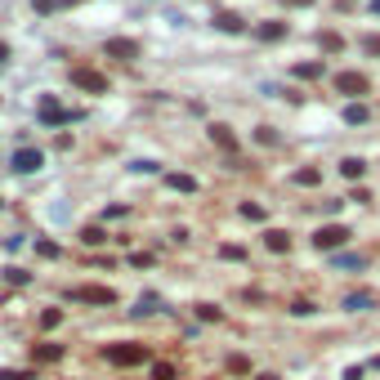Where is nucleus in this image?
Wrapping results in <instances>:
<instances>
[{
  "label": "nucleus",
  "instance_id": "obj_1",
  "mask_svg": "<svg viewBox=\"0 0 380 380\" xmlns=\"http://www.w3.org/2000/svg\"><path fill=\"white\" fill-rule=\"evenodd\" d=\"M152 353H148V345H139V340H117V345H103V362L107 367H143Z\"/></svg>",
  "mask_w": 380,
  "mask_h": 380
},
{
  "label": "nucleus",
  "instance_id": "obj_2",
  "mask_svg": "<svg viewBox=\"0 0 380 380\" xmlns=\"http://www.w3.org/2000/svg\"><path fill=\"white\" fill-rule=\"evenodd\" d=\"M67 300L72 304H94V309H112L117 291L112 287H99V282H85V287H67Z\"/></svg>",
  "mask_w": 380,
  "mask_h": 380
},
{
  "label": "nucleus",
  "instance_id": "obj_3",
  "mask_svg": "<svg viewBox=\"0 0 380 380\" xmlns=\"http://www.w3.org/2000/svg\"><path fill=\"white\" fill-rule=\"evenodd\" d=\"M85 112H77V107H63L58 99H50V94H45L41 103H36V121H41V126H72V121H81Z\"/></svg>",
  "mask_w": 380,
  "mask_h": 380
},
{
  "label": "nucleus",
  "instance_id": "obj_4",
  "mask_svg": "<svg viewBox=\"0 0 380 380\" xmlns=\"http://www.w3.org/2000/svg\"><path fill=\"white\" fill-rule=\"evenodd\" d=\"M41 166H45V152H41V148H32V143L14 148V157H9V170H14V175H36Z\"/></svg>",
  "mask_w": 380,
  "mask_h": 380
},
{
  "label": "nucleus",
  "instance_id": "obj_5",
  "mask_svg": "<svg viewBox=\"0 0 380 380\" xmlns=\"http://www.w3.org/2000/svg\"><path fill=\"white\" fill-rule=\"evenodd\" d=\"M72 85L85 90V94H107V77L94 72V67H72Z\"/></svg>",
  "mask_w": 380,
  "mask_h": 380
},
{
  "label": "nucleus",
  "instance_id": "obj_6",
  "mask_svg": "<svg viewBox=\"0 0 380 380\" xmlns=\"http://www.w3.org/2000/svg\"><path fill=\"white\" fill-rule=\"evenodd\" d=\"M345 242H349V228L345 224H327V228L313 232V247L317 251H336V247H345Z\"/></svg>",
  "mask_w": 380,
  "mask_h": 380
},
{
  "label": "nucleus",
  "instance_id": "obj_7",
  "mask_svg": "<svg viewBox=\"0 0 380 380\" xmlns=\"http://www.w3.org/2000/svg\"><path fill=\"white\" fill-rule=\"evenodd\" d=\"M27 353H32V362H36V367H50V362H63V353H67V349L58 345V340H36Z\"/></svg>",
  "mask_w": 380,
  "mask_h": 380
},
{
  "label": "nucleus",
  "instance_id": "obj_8",
  "mask_svg": "<svg viewBox=\"0 0 380 380\" xmlns=\"http://www.w3.org/2000/svg\"><path fill=\"white\" fill-rule=\"evenodd\" d=\"M107 58H121V63H134L139 58V41H130V36H112V41L103 45Z\"/></svg>",
  "mask_w": 380,
  "mask_h": 380
},
{
  "label": "nucleus",
  "instance_id": "obj_9",
  "mask_svg": "<svg viewBox=\"0 0 380 380\" xmlns=\"http://www.w3.org/2000/svg\"><path fill=\"white\" fill-rule=\"evenodd\" d=\"M336 90L358 99V94H367V77H362V72H340V77H336Z\"/></svg>",
  "mask_w": 380,
  "mask_h": 380
},
{
  "label": "nucleus",
  "instance_id": "obj_10",
  "mask_svg": "<svg viewBox=\"0 0 380 380\" xmlns=\"http://www.w3.org/2000/svg\"><path fill=\"white\" fill-rule=\"evenodd\" d=\"M211 143H219V148H224L228 157H237V134H232L228 126H219V121L211 126Z\"/></svg>",
  "mask_w": 380,
  "mask_h": 380
},
{
  "label": "nucleus",
  "instance_id": "obj_11",
  "mask_svg": "<svg viewBox=\"0 0 380 380\" xmlns=\"http://www.w3.org/2000/svg\"><path fill=\"white\" fill-rule=\"evenodd\" d=\"M0 277H5V287H32V273H27V268H22V264H5V268H0Z\"/></svg>",
  "mask_w": 380,
  "mask_h": 380
},
{
  "label": "nucleus",
  "instance_id": "obj_12",
  "mask_svg": "<svg viewBox=\"0 0 380 380\" xmlns=\"http://www.w3.org/2000/svg\"><path fill=\"white\" fill-rule=\"evenodd\" d=\"M376 304H380V296H372V291H353V296H345V309H353V313L376 309Z\"/></svg>",
  "mask_w": 380,
  "mask_h": 380
},
{
  "label": "nucleus",
  "instance_id": "obj_13",
  "mask_svg": "<svg viewBox=\"0 0 380 380\" xmlns=\"http://www.w3.org/2000/svg\"><path fill=\"white\" fill-rule=\"evenodd\" d=\"M63 309H54V304H50V309H41V317H36V327H41L45 331V336H50V331H58V327H63Z\"/></svg>",
  "mask_w": 380,
  "mask_h": 380
},
{
  "label": "nucleus",
  "instance_id": "obj_14",
  "mask_svg": "<svg viewBox=\"0 0 380 380\" xmlns=\"http://www.w3.org/2000/svg\"><path fill=\"white\" fill-rule=\"evenodd\" d=\"M264 247L273 251V255H282V251H291V232H282V228H268L264 232Z\"/></svg>",
  "mask_w": 380,
  "mask_h": 380
},
{
  "label": "nucleus",
  "instance_id": "obj_15",
  "mask_svg": "<svg viewBox=\"0 0 380 380\" xmlns=\"http://www.w3.org/2000/svg\"><path fill=\"white\" fill-rule=\"evenodd\" d=\"M215 27H219V32H228V36H237L242 27H247V22H242L237 14H228V9H219V14H215Z\"/></svg>",
  "mask_w": 380,
  "mask_h": 380
},
{
  "label": "nucleus",
  "instance_id": "obj_16",
  "mask_svg": "<svg viewBox=\"0 0 380 380\" xmlns=\"http://www.w3.org/2000/svg\"><path fill=\"white\" fill-rule=\"evenodd\" d=\"M255 36H260V41H282V36H287V22H260V27H255Z\"/></svg>",
  "mask_w": 380,
  "mask_h": 380
},
{
  "label": "nucleus",
  "instance_id": "obj_17",
  "mask_svg": "<svg viewBox=\"0 0 380 380\" xmlns=\"http://www.w3.org/2000/svg\"><path fill=\"white\" fill-rule=\"evenodd\" d=\"M340 175H345V179H362L367 162H362V157H345V162H340Z\"/></svg>",
  "mask_w": 380,
  "mask_h": 380
},
{
  "label": "nucleus",
  "instance_id": "obj_18",
  "mask_svg": "<svg viewBox=\"0 0 380 380\" xmlns=\"http://www.w3.org/2000/svg\"><path fill=\"white\" fill-rule=\"evenodd\" d=\"M157 309H162V296H152V291H148V296H139V304H134V317H148V313H157Z\"/></svg>",
  "mask_w": 380,
  "mask_h": 380
},
{
  "label": "nucleus",
  "instance_id": "obj_19",
  "mask_svg": "<svg viewBox=\"0 0 380 380\" xmlns=\"http://www.w3.org/2000/svg\"><path fill=\"white\" fill-rule=\"evenodd\" d=\"M103 242H107V232L99 224H85L81 228V247H103Z\"/></svg>",
  "mask_w": 380,
  "mask_h": 380
},
{
  "label": "nucleus",
  "instance_id": "obj_20",
  "mask_svg": "<svg viewBox=\"0 0 380 380\" xmlns=\"http://www.w3.org/2000/svg\"><path fill=\"white\" fill-rule=\"evenodd\" d=\"M148 380H179V367L175 362H152L148 367Z\"/></svg>",
  "mask_w": 380,
  "mask_h": 380
},
{
  "label": "nucleus",
  "instance_id": "obj_21",
  "mask_svg": "<svg viewBox=\"0 0 380 380\" xmlns=\"http://www.w3.org/2000/svg\"><path fill=\"white\" fill-rule=\"evenodd\" d=\"M296 183H300V188H313V183H322V170L304 166V170H296Z\"/></svg>",
  "mask_w": 380,
  "mask_h": 380
},
{
  "label": "nucleus",
  "instance_id": "obj_22",
  "mask_svg": "<svg viewBox=\"0 0 380 380\" xmlns=\"http://www.w3.org/2000/svg\"><path fill=\"white\" fill-rule=\"evenodd\" d=\"M0 380H36V367H0Z\"/></svg>",
  "mask_w": 380,
  "mask_h": 380
},
{
  "label": "nucleus",
  "instance_id": "obj_23",
  "mask_svg": "<svg viewBox=\"0 0 380 380\" xmlns=\"http://www.w3.org/2000/svg\"><path fill=\"white\" fill-rule=\"evenodd\" d=\"M166 183L175 192H197V179H192V175H166Z\"/></svg>",
  "mask_w": 380,
  "mask_h": 380
},
{
  "label": "nucleus",
  "instance_id": "obj_24",
  "mask_svg": "<svg viewBox=\"0 0 380 380\" xmlns=\"http://www.w3.org/2000/svg\"><path fill=\"white\" fill-rule=\"evenodd\" d=\"M367 117H372V112H367L362 103H349V107H345V121H349V126H362Z\"/></svg>",
  "mask_w": 380,
  "mask_h": 380
},
{
  "label": "nucleus",
  "instance_id": "obj_25",
  "mask_svg": "<svg viewBox=\"0 0 380 380\" xmlns=\"http://www.w3.org/2000/svg\"><path fill=\"white\" fill-rule=\"evenodd\" d=\"M36 255H45V260H58V255H63V251H58V242L41 237V242H36Z\"/></svg>",
  "mask_w": 380,
  "mask_h": 380
},
{
  "label": "nucleus",
  "instance_id": "obj_26",
  "mask_svg": "<svg viewBox=\"0 0 380 380\" xmlns=\"http://www.w3.org/2000/svg\"><path fill=\"white\" fill-rule=\"evenodd\" d=\"M296 77H300V81H313V77H322V63H296Z\"/></svg>",
  "mask_w": 380,
  "mask_h": 380
},
{
  "label": "nucleus",
  "instance_id": "obj_27",
  "mask_svg": "<svg viewBox=\"0 0 380 380\" xmlns=\"http://www.w3.org/2000/svg\"><path fill=\"white\" fill-rule=\"evenodd\" d=\"M317 41H322V50H327V54H336L340 45H345V41H340V32H322V36H317Z\"/></svg>",
  "mask_w": 380,
  "mask_h": 380
},
{
  "label": "nucleus",
  "instance_id": "obj_28",
  "mask_svg": "<svg viewBox=\"0 0 380 380\" xmlns=\"http://www.w3.org/2000/svg\"><path fill=\"white\" fill-rule=\"evenodd\" d=\"M228 372H232V376H247V372H251V362L242 358V353H232V358H228Z\"/></svg>",
  "mask_w": 380,
  "mask_h": 380
},
{
  "label": "nucleus",
  "instance_id": "obj_29",
  "mask_svg": "<svg viewBox=\"0 0 380 380\" xmlns=\"http://www.w3.org/2000/svg\"><path fill=\"white\" fill-rule=\"evenodd\" d=\"M130 170H134V175H162V166H157V162H130Z\"/></svg>",
  "mask_w": 380,
  "mask_h": 380
},
{
  "label": "nucleus",
  "instance_id": "obj_30",
  "mask_svg": "<svg viewBox=\"0 0 380 380\" xmlns=\"http://www.w3.org/2000/svg\"><path fill=\"white\" fill-rule=\"evenodd\" d=\"M242 219H255V224H260V219H264V206H251V202H242Z\"/></svg>",
  "mask_w": 380,
  "mask_h": 380
},
{
  "label": "nucleus",
  "instance_id": "obj_31",
  "mask_svg": "<svg viewBox=\"0 0 380 380\" xmlns=\"http://www.w3.org/2000/svg\"><path fill=\"white\" fill-rule=\"evenodd\" d=\"M336 264H340V268H362L367 260H362V255H336Z\"/></svg>",
  "mask_w": 380,
  "mask_h": 380
},
{
  "label": "nucleus",
  "instance_id": "obj_32",
  "mask_svg": "<svg viewBox=\"0 0 380 380\" xmlns=\"http://www.w3.org/2000/svg\"><path fill=\"white\" fill-rule=\"evenodd\" d=\"M197 317H202V322H219V309H215V304H197Z\"/></svg>",
  "mask_w": 380,
  "mask_h": 380
},
{
  "label": "nucleus",
  "instance_id": "obj_33",
  "mask_svg": "<svg viewBox=\"0 0 380 380\" xmlns=\"http://www.w3.org/2000/svg\"><path fill=\"white\" fill-rule=\"evenodd\" d=\"M22 242H27V237H22V232H14V237H5V251H9V255H18V251H22Z\"/></svg>",
  "mask_w": 380,
  "mask_h": 380
},
{
  "label": "nucleus",
  "instance_id": "obj_34",
  "mask_svg": "<svg viewBox=\"0 0 380 380\" xmlns=\"http://www.w3.org/2000/svg\"><path fill=\"white\" fill-rule=\"evenodd\" d=\"M291 313H296V317H309L313 304H309V300H296V304H291Z\"/></svg>",
  "mask_w": 380,
  "mask_h": 380
},
{
  "label": "nucleus",
  "instance_id": "obj_35",
  "mask_svg": "<svg viewBox=\"0 0 380 380\" xmlns=\"http://www.w3.org/2000/svg\"><path fill=\"white\" fill-rule=\"evenodd\" d=\"M362 50L367 54H380V36H362Z\"/></svg>",
  "mask_w": 380,
  "mask_h": 380
},
{
  "label": "nucleus",
  "instance_id": "obj_36",
  "mask_svg": "<svg viewBox=\"0 0 380 380\" xmlns=\"http://www.w3.org/2000/svg\"><path fill=\"white\" fill-rule=\"evenodd\" d=\"M255 139H260V143H277V134L268 130V126H260V130H255Z\"/></svg>",
  "mask_w": 380,
  "mask_h": 380
},
{
  "label": "nucleus",
  "instance_id": "obj_37",
  "mask_svg": "<svg viewBox=\"0 0 380 380\" xmlns=\"http://www.w3.org/2000/svg\"><path fill=\"white\" fill-rule=\"evenodd\" d=\"M219 255H224V260H242L247 251H242V247H219Z\"/></svg>",
  "mask_w": 380,
  "mask_h": 380
},
{
  "label": "nucleus",
  "instance_id": "obj_38",
  "mask_svg": "<svg viewBox=\"0 0 380 380\" xmlns=\"http://www.w3.org/2000/svg\"><path fill=\"white\" fill-rule=\"evenodd\" d=\"M367 372H362V367H349V372H345V380H362Z\"/></svg>",
  "mask_w": 380,
  "mask_h": 380
},
{
  "label": "nucleus",
  "instance_id": "obj_39",
  "mask_svg": "<svg viewBox=\"0 0 380 380\" xmlns=\"http://www.w3.org/2000/svg\"><path fill=\"white\" fill-rule=\"evenodd\" d=\"M32 5H36V9H41V14H45V9H54V0H32Z\"/></svg>",
  "mask_w": 380,
  "mask_h": 380
},
{
  "label": "nucleus",
  "instance_id": "obj_40",
  "mask_svg": "<svg viewBox=\"0 0 380 380\" xmlns=\"http://www.w3.org/2000/svg\"><path fill=\"white\" fill-rule=\"evenodd\" d=\"M0 63H9V41H0Z\"/></svg>",
  "mask_w": 380,
  "mask_h": 380
},
{
  "label": "nucleus",
  "instance_id": "obj_41",
  "mask_svg": "<svg viewBox=\"0 0 380 380\" xmlns=\"http://www.w3.org/2000/svg\"><path fill=\"white\" fill-rule=\"evenodd\" d=\"M282 5H296V9H304V5H313V0H282Z\"/></svg>",
  "mask_w": 380,
  "mask_h": 380
},
{
  "label": "nucleus",
  "instance_id": "obj_42",
  "mask_svg": "<svg viewBox=\"0 0 380 380\" xmlns=\"http://www.w3.org/2000/svg\"><path fill=\"white\" fill-rule=\"evenodd\" d=\"M255 380H277V376H273V372H260V376H255Z\"/></svg>",
  "mask_w": 380,
  "mask_h": 380
},
{
  "label": "nucleus",
  "instance_id": "obj_43",
  "mask_svg": "<svg viewBox=\"0 0 380 380\" xmlns=\"http://www.w3.org/2000/svg\"><path fill=\"white\" fill-rule=\"evenodd\" d=\"M372 9H376V14H380V0H372Z\"/></svg>",
  "mask_w": 380,
  "mask_h": 380
},
{
  "label": "nucleus",
  "instance_id": "obj_44",
  "mask_svg": "<svg viewBox=\"0 0 380 380\" xmlns=\"http://www.w3.org/2000/svg\"><path fill=\"white\" fill-rule=\"evenodd\" d=\"M372 367H380V358H376V362H372Z\"/></svg>",
  "mask_w": 380,
  "mask_h": 380
}]
</instances>
